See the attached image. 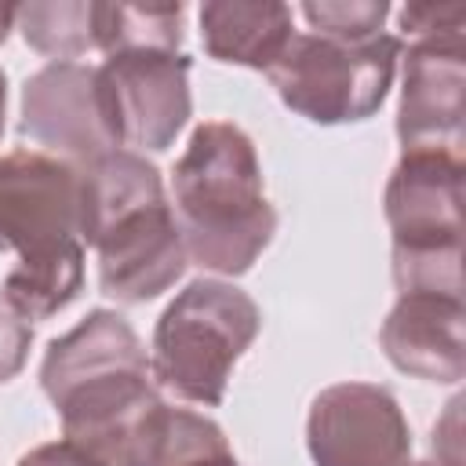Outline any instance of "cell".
Masks as SVG:
<instances>
[{
    "label": "cell",
    "instance_id": "1",
    "mask_svg": "<svg viewBox=\"0 0 466 466\" xmlns=\"http://www.w3.org/2000/svg\"><path fill=\"white\" fill-rule=\"evenodd\" d=\"M171 211L186 258L204 273L240 277L269 248L277 211L262 189L255 142L233 120L193 127L171 167Z\"/></svg>",
    "mask_w": 466,
    "mask_h": 466
},
{
    "label": "cell",
    "instance_id": "2",
    "mask_svg": "<svg viewBox=\"0 0 466 466\" xmlns=\"http://www.w3.org/2000/svg\"><path fill=\"white\" fill-rule=\"evenodd\" d=\"M262 328V313L248 291L229 280L200 277L186 284L157 317L149 346V375L160 393L182 404L218 408L237 360Z\"/></svg>",
    "mask_w": 466,
    "mask_h": 466
},
{
    "label": "cell",
    "instance_id": "3",
    "mask_svg": "<svg viewBox=\"0 0 466 466\" xmlns=\"http://www.w3.org/2000/svg\"><path fill=\"white\" fill-rule=\"evenodd\" d=\"M397 62L400 40L393 33H379L364 44L295 33L266 76L291 113L335 127L368 120L382 109Z\"/></svg>",
    "mask_w": 466,
    "mask_h": 466
},
{
    "label": "cell",
    "instance_id": "4",
    "mask_svg": "<svg viewBox=\"0 0 466 466\" xmlns=\"http://www.w3.org/2000/svg\"><path fill=\"white\" fill-rule=\"evenodd\" d=\"M186 51H120L98 66L116 149L164 153L193 116Z\"/></svg>",
    "mask_w": 466,
    "mask_h": 466
},
{
    "label": "cell",
    "instance_id": "5",
    "mask_svg": "<svg viewBox=\"0 0 466 466\" xmlns=\"http://www.w3.org/2000/svg\"><path fill=\"white\" fill-rule=\"evenodd\" d=\"M313 466H411V430L397 397L379 382H335L306 415Z\"/></svg>",
    "mask_w": 466,
    "mask_h": 466
},
{
    "label": "cell",
    "instance_id": "6",
    "mask_svg": "<svg viewBox=\"0 0 466 466\" xmlns=\"http://www.w3.org/2000/svg\"><path fill=\"white\" fill-rule=\"evenodd\" d=\"M18 131L69 164H87L116 149L98 87V66L47 62L36 69L22 84Z\"/></svg>",
    "mask_w": 466,
    "mask_h": 466
},
{
    "label": "cell",
    "instance_id": "7",
    "mask_svg": "<svg viewBox=\"0 0 466 466\" xmlns=\"http://www.w3.org/2000/svg\"><path fill=\"white\" fill-rule=\"evenodd\" d=\"M462 153H400L382 193V211L393 229V251H462Z\"/></svg>",
    "mask_w": 466,
    "mask_h": 466
},
{
    "label": "cell",
    "instance_id": "8",
    "mask_svg": "<svg viewBox=\"0 0 466 466\" xmlns=\"http://www.w3.org/2000/svg\"><path fill=\"white\" fill-rule=\"evenodd\" d=\"M164 408L149 371H116L66 393L55 411L66 441L80 444L106 466H138L153 422Z\"/></svg>",
    "mask_w": 466,
    "mask_h": 466
},
{
    "label": "cell",
    "instance_id": "9",
    "mask_svg": "<svg viewBox=\"0 0 466 466\" xmlns=\"http://www.w3.org/2000/svg\"><path fill=\"white\" fill-rule=\"evenodd\" d=\"M80 240L76 164L40 149L0 157V251H33L55 240Z\"/></svg>",
    "mask_w": 466,
    "mask_h": 466
},
{
    "label": "cell",
    "instance_id": "10",
    "mask_svg": "<svg viewBox=\"0 0 466 466\" xmlns=\"http://www.w3.org/2000/svg\"><path fill=\"white\" fill-rule=\"evenodd\" d=\"M466 124V44L462 33L415 40L404 51L397 138L400 149L462 153Z\"/></svg>",
    "mask_w": 466,
    "mask_h": 466
},
{
    "label": "cell",
    "instance_id": "11",
    "mask_svg": "<svg viewBox=\"0 0 466 466\" xmlns=\"http://www.w3.org/2000/svg\"><path fill=\"white\" fill-rule=\"evenodd\" d=\"M91 248L98 255L102 295L124 306H138L164 295L167 288H175V280H182L189 266L171 200L149 204L120 218Z\"/></svg>",
    "mask_w": 466,
    "mask_h": 466
},
{
    "label": "cell",
    "instance_id": "12",
    "mask_svg": "<svg viewBox=\"0 0 466 466\" xmlns=\"http://www.w3.org/2000/svg\"><path fill=\"white\" fill-rule=\"evenodd\" d=\"M466 302L455 295L408 291L397 295L393 309L379 328V346L386 360L426 382L455 386L466 375Z\"/></svg>",
    "mask_w": 466,
    "mask_h": 466
},
{
    "label": "cell",
    "instance_id": "13",
    "mask_svg": "<svg viewBox=\"0 0 466 466\" xmlns=\"http://www.w3.org/2000/svg\"><path fill=\"white\" fill-rule=\"evenodd\" d=\"M116 371H149V353L116 309H91L76 328L47 342L40 390L51 404H58L76 386Z\"/></svg>",
    "mask_w": 466,
    "mask_h": 466
},
{
    "label": "cell",
    "instance_id": "14",
    "mask_svg": "<svg viewBox=\"0 0 466 466\" xmlns=\"http://www.w3.org/2000/svg\"><path fill=\"white\" fill-rule=\"evenodd\" d=\"M295 36V15L277 0H208L200 4L204 51L222 66H244L269 73L288 40Z\"/></svg>",
    "mask_w": 466,
    "mask_h": 466
},
{
    "label": "cell",
    "instance_id": "15",
    "mask_svg": "<svg viewBox=\"0 0 466 466\" xmlns=\"http://www.w3.org/2000/svg\"><path fill=\"white\" fill-rule=\"evenodd\" d=\"M80 175V244H95L120 218L167 200L157 164L131 149H109L87 164H76Z\"/></svg>",
    "mask_w": 466,
    "mask_h": 466
},
{
    "label": "cell",
    "instance_id": "16",
    "mask_svg": "<svg viewBox=\"0 0 466 466\" xmlns=\"http://www.w3.org/2000/svg\"><path fill=\"white\" fill-rule=\"evenodd\" d=\"M84 288V244L76 237L33 248L18 255L15 269L4 277L0 295L11 302L18 317L47 320L58 309H66Z\"/></svg>",
    "mask_w": 466,
    "mask_h": 466
},
{
    "label": "cell",
    "instance_id": "17",
    "mask_svg": "<svg viewBox=\"0 0 466 466\" xmlns=\"http://www.w3.org/2000/svg\"><path fill=\"white\" fill-rule=\"evenodd\" d=\"M182 4H98L91 7L95 47L109 58L120 51H182Z\"/></svg>",
    "mask_w": 466,
    "mask_h": 466
},
{
    "label": "cell",
    "instance_id": "18",
    "mask_svg": "<svg viewBox=\"0 0 466 466\" xmlns=\"http://www.w3.org/2000/svg\"><path fill=\"white\" fill-rule=\"evenodd\" d=\"M91 7L95 0H29L18 4L15 29L33 51L55 62H76L95 47Z\"/></svg>",
    "mask_w": 466,
    "mask_h": 466
},
{
    "label": "cell",
    "instance_id": "19",
    "mask_svg": "<svg viewBox=\"0 0 466 466\" xmlns=\"http://www.w3.org/2000/svg\"><path fill=\"white\" fill-rule=\"evenodd\" d=\"M299 15L324 40L364 44L382 33L390 18V4L386 0H306Z\"/></svg>",
    "mask_w": 466,
    "mask_h": 466
},
{
    "label": "cell",
    "instance_id": "20",
    "mask_svg": "<svg viewBox=\"0 0 466 466\" xmlns=\"http://www.w3.org/2000/svg\"><path fill=\"white\" fill-rule=\"evenodd\" d=\"M400 36L415 40H433V36H455L466 25V4H408L397 15ZM397 36V40H400Z\"/></svg>",
    "mask_w": 466,
    "mask_h": 466
},
{
    "label": "cell",
    "instance_id": "21",
    "mask_svg": "<svg viewBox=\"0 0 466 466\" xmlns=\"http://www.w3.org/2000/svg\"><path fill=\"white\" fill-rule=\"evenodd\" d=\"M29 346H33V324L18 317L11 302L0 295V386L11 382L25 368Z\"/></svg>",
    "mask_w": 466,
    "mask_h": 466
},
{
    "label": "cell",
    "instance_id": "22",
    "mask_svg": "<svg viewBox=\"0 0 466 466\" xmlns=\"http://www.w3.org/2000/svg\"><path fill=\"white\" fill-rule=\"evenodd\" d=\"M18 466H106L102 459H95L91 451H84L73 441H51V444H36L29 448Z\"/></svg>",
    "mask_w": 466,
    "mask_h": 466
},
{
    "label": "cell",
    "instance_id": "23",
    "mask_svg": "<svg viewBox=\"0 0 466 466\" xmlns=\"http://www.w3.org/2000/svg\"><path fill=\"white\" fill-rule=\"evenodd\" d=\"M193 466H240V462H237V455H233V448H229V451L208 455V459H200V462H193Z\"/></svg>",
    "mask_w": 466,
    "mask_h": 466
},
{
    "label": "cell",
    "instance_id": "24",
    "mask_svg": "<svg viewBox=\"0 0 466 466\" xmlns=\"http://www.w3.org/2000/svg\"><path fill=\"white\" fill-rule=\"evenodd\" d=\"M4 116H7V73L0 69V138H4Z\"/></svg>",
    "mask_w": 466,
    "mask_h": 466
},
{
    "label": "cell",
    "instance_id": "25",
    "mask_svg": "<svg viewBox=\"0 0 466 466\" xmlns=\"http://www.w3.org/2000/svg\"><path fill=\"white\" fill-rule=\"evenodd\" d=\"M411 466H444V462H437V459H422V462H411Z\"/></svg>",
    "mask_w": 466,
    "mask_h": 466
}]
</instances>
